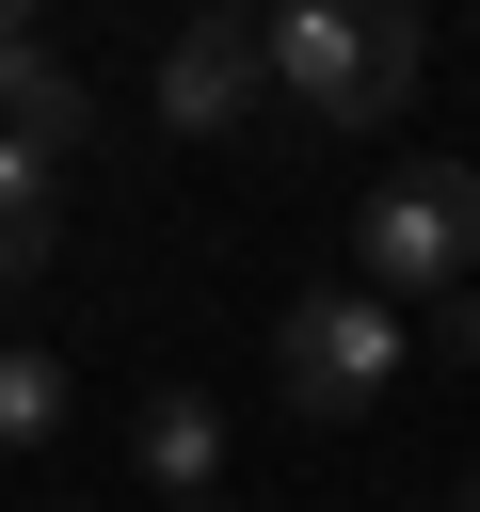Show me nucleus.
Returning a JSON list of instances; mask_svg holds the SVG:
<instances>
[{
  "label": "nucleus",
  "instance_id": "nucleus-1",
  "mask_svg": "<svg viewBox=\"0 0 480 512\" xmlns=\"http://www.w3.org/2000/svg\"><path fill=\"white\" fill-rule=\"evenodd\" d=\"M256 64H272L288 128H384V112H416L432 32L416 16H352V0H288V16H256Z\"/></svg>",
  "mask_w": 480,
  "mask_h": 512
},
{
  "label": "nucleus",
  "instance_id": "nucleus-2",
  "mask_svg": "<svg viewBox=\"0 0 480 512\" xmlns=\"http://www.w3.org/2000/svg\"><path fill=\"white\" fill-rule=\"evenodd\" d=\"M464 272H480V176H464V160H400V176L352 208V288H368V304H400V288L448 304Z\"/></svg>",
  "mask_w": 480,
  "mask_h": 512
},
{
  "label": "nucleus",
  "instance_id": "nucleus-10",
  "mask_svg": "<svg viewBox=\"0 0 480 512\" xmlns=\"http://www.w3.org/2000/svg\"><path fill=\"white\" fill-rule=\"evenodd\" d=\"M464 512H480V464H464Z\"/></svg>",
  "mask_w": 480,
  "mask_h": 512
},
{
  "label": "nucleus",
  "instance_id": "nucleus-5",
  "mask_svg": "<svg viewBox=\"0 0 480 512\" xmlns=\"http://www.w3.org/2000/svg\"><path fill=\"white\" fill-rule=\"evenodd\" d=\"M80 128H96V96H80V64H64V48H48V32H32V16L0 0V144H32V160H64Z\"/></svg>",
  "mask_w": 480,
  "mask_h": 512
},
{
  "label": "nucleus",
  "instance_id": "nucleus-3",
  "mask_svg": "<svg viewBox=\"0 0 480 512\" xmlns=\"http://www.w3.org/2000/svg\"><path fill=\"white\" fill-rule=\"evenodd\" d=\"M272 384H288V416H368V400L400 384V304H368V288H288Z\"/></svg>",
  "mask_w": 480,
  "mask_h": 512
},
{
  "label": "nucleus",
  "instance_id": "nucleus-7",
  "mask_svg": "<svg viewBox=\"0 0 480 512\" xmlns=\"http://www.w3.org/2000/svg\"><path fill=\"white\" fill-rule=\"evenodd\" d=\"M48 256H64V192H48L32 144H0V288H32Z\"/></svg>",
  "mask_w": 480,
  "mask_h": 512
},
{
  "label": "nucleus",
  "instance_id": "nucleus-4",
  "mask_svg": "<svg viewBox=\"0 0 480 512\" xmlns=\"http://www.w3.org/2000/svg\"><path fill=\"white\" fill-rule=\"evenodd\" d=\"M160 128H176V144H256V128H272L256 16H192V32L160 48Z\"/></svg>",
  "mask_w": 480,
  "mask_h": 512
},
{
  "label": "nucleus",
  "instance_id": "nucleus-8",
  "mask_svg": "<svg viewBox=\"0 0 480 512\" xmlns=\"http://www.w3.org/2000/svg\"><path fill=\"white\" fill-rule=\"evenodd\" d=\"M64 432V368L48 352H0V448H48Z\"/></svg>",
  "mask_w": 480,
  "mask_h": 512
},
{
  "label": "nucleus",
  "instance_id": "nucleus-9",
  "mask_svg": "<svg viewBox=\"0 0 480 512\" xmlns=\"http://www.w3.org/2000/svg\"><path fill=\"white\" fill-rule=\"evenodd\" d=\"M176 512H240V496H176Z\"/></svg>",
  "mask_w": 480,
  "mask_h": 512
},
{
  "label": "nucleus",
  "instance_id": "nucleus-6",
  "mask_svg": "<svg viewBox=\"0 0 480 512\" xmlns=\"http://www.w3.org/2000/svg\"><path fill=\"white\" fill-rule=\"evenodd\" d=\"M128 448H144V480H160V512H176V496H224V400H192V384H144V416H128Z\"/></svg>",
  "mask_w": 480,
  "mask_h": 512
}]
</instances>
